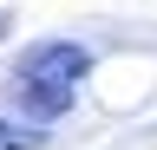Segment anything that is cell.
Masks as SVG:
<instances>
[{"label":"cell","mask_w":157,"mask_h":150,"mask_svg":"<svg viewBox=\"0 0 157 150\" xmlns=\"http://www.w3.org/2000/svg\"><path fill=\"white\" fill-rule=\"evenodd\" d=\"M39 130H20V124H0V150H33Z\"/></svg>","instance_id":"cell-2"},{"label":"cell","mask_w":157,"mask_h":150,"mask_svg":"<svg viewBox=\"0 0 157 150\" xmlns=\"http://www.w3.org/2000/svg\"><path fill=\"white\" fill-rule=\"evenodd\" d=\"M92 72V52L72 46V39H46L33 52H20L13 65V98L33 111V118H59L72 98H78V79Z\"/></svg>","instance_id":"cell-1"},{"label":"cell","mask_w":157,"mask_h":150,"mask_svg":"<svg viewBox=\"0 0 157 150\" xmlns=\"http://www.w3.org/2000/svg\"><path fill=\"white\" fill-rule=\"evenodd\" d=\"M0 33H7V20H0Z\"/></svg>","instance_id":"cell-3"}]
</instances>
